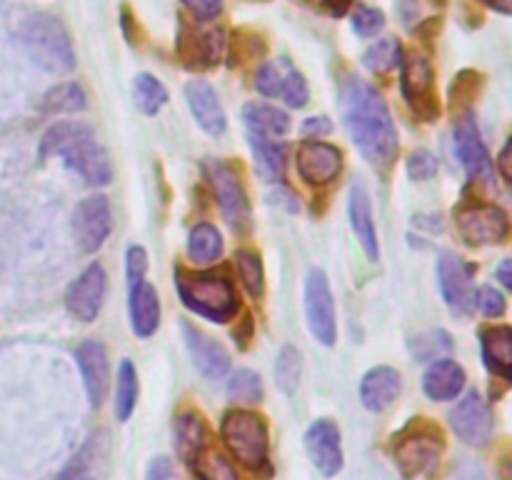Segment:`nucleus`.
I'll return each mask as SVG.
<instances>
[{
	"instance_id": "1",
	"label": "nucleus",
	"mask_w": 512,
	"mask_h": 480,
	"mask_svg": "<svg viewBox=\"0 0 512 480\" xmlns=\"http://www.w3.org/2000/svg\"><path fill=\"white\" fill-rule=\"evenodd\" d=\"M340 110L360 153L375 165L393 163L398 155V130L383 95L353 75L340 90Z\"/></svg>"
},
{
	"instance_id": "2",
	"label": "nucleus",
	"mask_w": 512,
	"mask_h": 480,
	"mask_svg": "<svg viewBox=\"0 0 512 480\" xmlns=\"http://www.w3.org/2000/svg\"><path fill=\"white\" fill-rule=\"evenodd\" d=\"M40 155H55L90 185H108L113 178L110 158L95 133L83 123H58L40 140Z\"/></svg>"
},
{
	"instance_id": "3",
	"label": "nucleus",
	"mask_w": 512,
	"mask_h": 480,
	"mask_svg": "<svg viewBox=\"0 0 512 480\" xmlns=\"http://www.w3.org/2000/svg\"><path fill=\"white\" fill-rule=\"evenodd\" d=\"M18 38L33 55L35 63L48 73H68L75 65L73 45L65 25L48 13H33L20 20Z\"/></svg>"
},
{
	"instance_id": "4",
	"label": "nucleus",
	"mask_w": 512,
	"mask_h": 480,
	"mask_svg": "<svg viewBox=\"0 0 512 480\" xmlns=\"http://www.w3.org/2000/svg\"><path fill=\"white\" fill-rule=\"evenodd\" d=\"M178 293L185 308L215 323H225L238 310V293L223 275L178 270Z\"/></svg>"
},
{
	"instance_id": "5",
	"label": "nucleus",
	"mask_w": 512,
	"mask_h": 480,
	"mask_svg": "<svg viewBox=\"0 0 512 480\" xmlns=\"http://www.w3.org/2000/svg\"><path fill=\"white\" fill-rule=\"evenodd\" d=\"M225 445L250 470L268 468V425L250 410H230L220 423Z\"/></svg>"
},
{
	"instance_id": "6",
	"label": "nucleus",
	"mask_w": 512,
	"mask_h": 480,
	"mask_svg": "<svg viewBox=\"0 0 512 480\" xmlns=\"http://www.w3.org/2000/svg\"><path fill=\"white\" fill-rule=\"evenodd\" d=\"M148 255L140 245L128 248V310L130 325L140 338H148L160 325V300L153 285L145 283Z\"/></svg>"
},
{
	"instance_id": "7",
	"label": "nucleus",
	"mask_w": 512,
	"mask_h": 480,
	"mask_svg": "<svg viewBox=\"0 0 512 480\" xmlns=\"http://www.w3.org/2000/svg\"><path fill=\"white\" fill-rule=\"evenodd\" d=\"M443 450L445 440L435 425L430 428V425L415 423L410 425L403 435H398V440H395L393 445V458L395 465L400 468V473L408 480H413L418 478V475L435 470V465L440 463Z\"/></svg>"
},
{
	"instance_id": "8",
	"label": "nucleus",
	"mask_w": 512,
	"mask_h": 480,
	"mask_svg": "<svg viewBox=\"0 0 512 480\" xmlns=\"http://www.w3.org/2000/svg\"><path fill=\"white\" fill-rule=\"evenodd\" d=\"M205 178H208L210 188H213L215 198H218L220 213L228 220L233 230H245L250 223V203L245 195L243 183H240L238 173L223 163V160L208 158L203 163Z\"/></svg>"
},
{
	"instance_id": "9",
	"label": "nucleus",
	"mask_w": 512,
	"mask_h": 480,
	"mask_svg": "<svg viewBox=\"0 0 512 480\" xmlns=\"http://www.w3.org/2000/svg\"><path fill=\"white\" fill-rule=\"evenodd\" d=\"M305 318L308 328L323 345H335L338 323H335V303L328 278L323 270H310L305 280Z\"/></svg>"
},
{
	"instance_id": "10",
	"label": "nucleus",
	"mask_w": 512,
	"mask_h": 480,
	"mask_svg": "<svg viewBox=\"0 0 512 480\" xmlns=\"http://www.w3.org/2000/svg\"><path fill=\"white\" fill-rule=\"evenodd\" d=\"M110 228H113V213H110L108 198L93 195V198L80 200L73 213V233L80 250L95 253L105 243Z\"/></svg>"
},
{
	"instance_id": "11",
	"label": "nucleus",
	"mask_w": 512,
	"mask_h": 480,
	"mask_svg": "<svg viewBox=\"0 0 512 480\" xmlns=\"http://www.w3.org/2000/svg\"><path fill=\"white\" fill-rule=\"evenodd\" d=\"M105 288H108V275H105L103 265L93 263L78 280L70 283L68 293H65L68 313L80 323H90L98 318L105 300Z\"/></svg>"
},
{
	"instance_id": "12",
	"label": "nucleus",
	"mask_w": 512,
	"mask_h": 480,
	"mask_svg": "<svg viewBox=\"0 0 512 480\" xmlns=\"http://www.w3.org/2000/svg\"><path fill=\"white\" fill-rule=\"evenodd\" d=\"M450 425H453L455 435L465 445H473V448L488 445L490 435H493V415H490L488 403L475 390L455 405L453 415H450Z\"/></svg>"
},
{
	"instance_id": "13",
	"label": "nucleus",
	"mask_w": 512,
	"mask_h": 480,
	"mask_svg": "<svg viewBox=\"0 0 512 480\" xmlns=\"http://www.w3.org/2000/svg\"><path fill=\"white\" fill-rule=\"evenodd\" d=\"M458 230L468 243H500L508 235V215L498 205H470L455 215Z\"/></svg>"
},
{
	"instance_id": "14",
	"label": "nucleus",
	"mask_w": 512,
	"mask_h": 480,
	"mask_svg": "<svg viewBox=\"0 0 512 480\" xmlns=\"http://www.w3.org/2000/svg\"><path fill=\"white\" fill-rule=\"evenodd\" d=\"M438 278L440 290H443L450 308L460 315L470 313L475 305L473 268H470L463 258H458V255L443 253L438 263Z\"/></svg>"
},
{
	"instance_id": "15",
	"label": "nucleus",
	"mask_w": 512,
	"mask_h": 480,
	"mask_svg": "<svg viewBox=\"0 0 512 480\" xmlns=\"http://www.w3.org/2000/svg\"><path fill=\"white\" fill-rule=\"evenodd\" d=\"M305 448L310 460L323 475L333 478L343 468V445H340V430L333 420H315L305 433Z\"/></svg>"
},
{
	"instance_id": "16",
	"label": "nucleus",
	"mask_w": 512,
	"mask_h": 480,
	"mask_svg": "<svg viewBox=\"0 0 512 480\" xmlns=\"http://www.w3.org/2000/svg\"><path fill=\"white\" fill-rule=\"evenodd\" d=\"M180 330H183L185 345H188V353L190 358H193L198 373L208 380L225 378L230 370L228 350H225L218 340L205 335L200 328H195V325L183 323Z\"/></svg>"
},
{
	"instance_id": "17",
	"label": "nucleus",
	"mask_w": 512,
	"mask_h": 480,
	"mask_svg": "<svg viewBox=\"0 0 512 480\" xmlns=\"http://www.w3.org/2000/svg\"><path fill=\"white\" fill-rule=\"evenodd\" d=\"M298 173L310 185H325L338 178L343 170V155L335 145L320 143V140H305L298 148Z\"/></svg>"
},
{
	"instance_id": "18",
	"label": "nucleus",
	"mask_w": 512,
	"mask_h": 480,
	"mask_svg": "<svg viewBox=\"0 0 512 480\" xmlns=\"http://www.w3.org/2000/svg\"><path fill=\"white\" fill-rule=\"evenodd\" d=\"M455 153L463 163L465 173L475 180H490L493 175V160H490L488 148H485L480 130L473 118H463L455 125Z\"/></svg>"
},
{
	"instance_id": "19",
	"label": "nucleus",
	"mask_w": 512,
	"mask_h": 480,
	"mask_svg": "<svg viewBox=\"0 0 512 480\" xmlns=\"http://www.w3.org/2000/svg\"><path fill=\"white\" fill-rule=\"evenodd\" d=\"M223 30H193V28H180L178 38V53L188 68L195 70H208L223 55Z\"/></svg>"
},
{
	"instance_id": "20",
	"label": "nucleus",
	"mask_w": 512,
	"mask_h": 480,
	"mask_svg": "<svg viewBox=\"0 0 512 480\" xmlns=\"http://www.w3.org/2000/svg\"><path fill=\"white\" fill-rule=\"evenodd\" d=\"M80 365V373H83L85 390H88V398L93 408H100L108 393V380H110V365H108V350L100 340H85L78 345V353H75Z\"/></svg>"
},
{
	"instance_id": "21",
	"label": "nucleus",
	"mask_w": 512,
	"mask_h": 480,
	"mask_svg": "<svg viewBox=\"0 0 512 480\" xmlns=\"http://www.w3.org/2000/svg\"><path fill=\"white\" fill-rule=\"evenodd\" d=\"M108 453V435L98 430V433H93L85 440L78 455L65 465V470L55 480H103L105 468H108Z\"/></svg>"
},
{
	"instance_id": "22",
	"label": "nucleus",
	"mask_w": 512,
	"mask_h": 480,
	"mask_svg": "<svg viewBox=\"0 0 512 480\" xmlns=\"http://www.w3.org/2000/svg\"><path fill=\"white\" fill-rule=\"evenodd\" d=\"M185 98H188V108L193 118L198 120L200 128L208 135H223L225 133V110L220 105L218 93L213 85L205 80H190L185 85Z\"/></svg>"
},
{
	"instance_id": "23",
	"label": "nucleus",
	"mask_w": 512,
	"mask_h": 480,
	"mask_svg": "<svg viewBox=\"0 0 512 480\" xmlns=\"http://www.w3.org/2000/svg\"><path fill=\"white\" fill-rule=\"evenodd\" d=\"M400 388H403V380H400L398 370L378 365L365 373L363 383H360V400L373 413H383L398 400Z\"/></svg>"
},
{
	"instance_id": "24",
	"label": "nucleus",
	"mask_w": 512,
	"mask_h": 480,
	"mask_svg": "<svg viewBox=\"0 0 512 480\" xmlns=\"http://www.w3.org/2000/svg\"><path fill=\"white\" fill-rule=\"evenodd\" d=\"M465 370L455 360L440 358L428 365L423 375V390L430 400H453L463 390Z\"/></svg>"
},
{
	"instance_id": "25",
	"label": "nucleus",
	"mask_w": 512,
	"mask_h": 480,
	"mask_svg": "<svg viewBox=\"0 0 512 480\" xmlns=\"http://www.w3.org/2000/svg\"><path fill=\"white\" fill-rule=\"evenodd\" d=\"M350 223H353L355 235H358L360 245L368 253V258L378 260L380 248L373 223V210H370V195L360 183H355L353 190H350Z\"/></svg>"
},
{
	"instance_id": "26",
	"label": "nucleus",
	"mask_w": 512,
	"mask_h": 480,
	"mask_svg": "<svg viewBox=\"0 0 512 480\" xmlns=\"http://www.w3.org/2000/svg\"><path fill=\"white\" fill-rule=\"evenodd\" d=\"M250 150L255 158V170L268 183H278L285 175V145L268 135L250 133Z\"/></svg>"
},
{
	"instance_id": "27",
	"label": "nucleus",
	"mask_w": 512,
	"mask_h": 480,
	"mask_svg": "<svg viewBox=\"0 0 512 480\" xmlns=\"http://www.w3.org/2000/svg\"><path fill=\"white\" fill-rule=\"evenodd\" d=\"M483 358L485 365L500 378H510L512 365V330L508 325H493L483 330Z\"/></svg>"
},
{
	"instance_id": "28",
	"label": "nucleus",
	"mask_w": 512,
	"mask_h": 480,
	"mask_svg": "<svg viewBox=\"0 0 512 480\" xmlns=\"http://www.w3.org/2000/svg\"><path fill=\"white\" fill-rule=\"evenodd\" d=\"M208 445V428H205L203 418L193 410L178 415L175 420V448L185 463H193L195 455Z\"/></svg>"
},
{
	"instance_id": "29",
	"label": "nucleus",
	"mask_w": 512,
	"mask_h": 480,
	"mask_svg": "<svg viewBox=\"0 0 512 480\" xmlns=\"http://www.w3.org/2000/svg\"><path fill=\"white\" fill-rule=\"evenodd\" d=\"M243 120L255 135H268V138H278L290 130V118L283 110L273 108L265 103H248L243 108Z\"/></svg>"
},
{
	"instance_id": "30",
	"label": "nucleus",
	"mask_w": 512,
	"mask_h": 480,
	"mask_svg": "<svg viewBox=\"0 0 512 480\" xmlns=\"http://www.w3.org/2000/svg\"><path fill=\"white\" fill-rule=\"evenodd\" d=\"M433 88V65L423 53H410L403 58V90L410 103L428 98Z\"/></svg>"
},
{
	"instance_id": "31",
	"label": "nucleus",
	"mask_w": 512,
	"mask_h": 480,
	"mask_svg": "<svg viewBox=\"0 0 512 480\" xmlns=\"http://www.w3.org/2000/svg\"><path fill=\"white\" fill-rule=\"evenodd\" d=\"M188 255L193 263H215L223 255V235L218 233V228L210 223L195 225L188 238Z\"/></svg>"
},
{
	"instance_id": "32",
	"label": "nucleus",
	"mask_w": 512,
	"mask_h": 480,
	"mask_svg": "<svg viewBox=\"0 0 512 480\" xmlns=\"http://www.w3.org/2000/svg\"><path fill=\"white\" fill-rule=\"evenodd\" d=\"M193 470L200 480H240L238 470L228 460V455L220 453L218 448H208L205 445L198 455L193 458Z\"/></svg>"
},
{
	"instance_id": "33",
	"label": "nucleus",
	"mask_w": 512,
	"mask_h": 480,
	"mask_svg": "<svg viewBox=\"0 0 512 480\" xmlns=\"http://www.w3.org/2000/svg\"><path fill=\"white\" fill-rule=\"evenodd\" d=\"M138 403V373L130 360H123L118 368V385H115V418L128 420Z\"/></svg>"
},
{
	"instance_id": "34",
	"label": "nucleus",
	"mask_w": 512,
	"mask_h": 480,
	"mask_svg": "<svg viewBox=\"0 0 512 480\" xmlns=\"http://www.w3.org/2000/svg\"><path fill=\"white\" fill-rule=\"evenodd\" d=\"M300 378H303V355L295 345H285L275 360V383L283 393L293 395L298 390Z\"/></svg>"
},
{
	"instance_id": "35",
	"label": "nucleus",
	"mask_w": 512,
	"mask_h": 480,
	"mask_svg": "<svg viewBox=\"0 0 512 480\" xmlns=\"http://www.w3.org/2000/svg\"><path fill=\"white\" fill-rule=\"evenodd\" d=\"M133 95H135V103H138V108L143 110L145 115H155L165 103H168V93H165L163 83H160L155 75H148V73L135 75Z\"/></svg>"
},
{
	"instance_id": "36",
	"label": "nucleus",
	"mask_w": 512,
	"mask_h": 480,
	"mask_svg": "<svg viewBox=\"0 0 512 480\" xmlns=\"http://www.w3.org/2000/svg\"><path fill=\"white\" fill-rule=\"evenodd\" d=\"M85 108V93L78 83H60L48 90L43 98V110L48 113H78Z\"/></svg>"
},
{
	"instance_id": "37",
	"label": "nucleus",
	"mask_w": 512,
	"mask_h": 480,
	"mask_svg": "<svg viewBox=\"0 0 512 480\" xmlns=\"http://www.w3.org/2000/svg\"><path fill=\"white\" fill-rule=\"evenodd\" d=\"M365 68L373 70V73L383 75L388 70H393L395 65L400 63V43L395 38H385L378 40V43L370 45L363 55Z\"/></svg>"
},
{
	"instance_id": "38",
	"label": "nucleus",
	"mask_w": 512,
	"mask_h": 480,
	"mask_svg": "<svg viewBox=\"0 0 512 480\" xmlns=\"http://www.w3.org/2000/svg\"><path fill=\"white\" fill-rule=\"evenodd\" d=\"M235 265H238V273L245 290H248L253 298H260L265 290V273L258 253H253V250H238V253H235Z\"/></svg>"
},
{
	"instance_id": "39",
	"label": "nucleus",
	"mask_w": 512,
	"mask_h": 480,
	"mask_svg": "<svg viewBox=\"0 0 512 480\" xmlns=\"http://www.w3.org/2000/svg\"><path fill=\"white\" fill-rule=\"evenodd\" d=\"M290 70H293V63H290V60H270V63H265L263 68L258 70V75H255V88H258L265 98H278Z\"/></svg>"
},
{
	"instance_id": "40",
	"label": "nucleus",
	"mask_w": 512,
	"mask_h": 480,
	"mask_svg": "<svg viewBox=\"0 0 512 480\" xmlns=\"http://www.w3.org/2000/svg\"><path fill=\"white\" fill-rule=\"evenodd\" d=\"M228 395L235 403H260L263 400V380L253 370H238L230 378Z\"/></svg>"
},
{
	"instance_id": "41",
	"label": "nucleus",
	"mask_w": 512,
	"mask_h": 480,
	"mask_svg": "<svg viewBox=\"0 0 512 480\" xmlns=\"http://www.w3.org/2000/svg\"><path fill=\"white\" fill-rule=\"evenodd\" d=\"M353 28L360 38H373V35H378L380 30L385 28L383 10L363 5V8H358V13L353 15Z\"/></svg>"
},
{
	"instance_id": "42",
	"label": "nucleus",
	"mask_w": 512,
	"mask_h": 480,
	"mask_svg": "<svg viewBox=\"0 0 512 480\" xmlns=\"http://www.w3.org/2000/svg\"><path fill=\"white\" fill-rule=\"evenodd\" d=\"M280 98H283L290 108H305V103H308L310 98L308 83H305V78L295 68L290 70L288 78H285L283 90H280Z\"/></svg>"
},
{
	"instance_id": "43",
	"label": "nucleus",
	"mask_w": 512,
	"mask_h": 480,
	"mask_svg": "<svg viewBox=\"0 0 512 480\" xmlns=\"http://www.w3.org/2000/svg\"><path fill=\"white\" fill-rule=\"evenodd\" d=\"M410 348H413V353L418 355L420 360H428V358H433V355L448 350L450 348V338L443 333V330H435V333L425 335V338L413 340V343H410Z\"/></svg>"
},
{
	"instance_id": "44",
	"label": "nucleus",
	"mask_w": 512,
	"mask_h": 480,
	"mask_svg": "<svg viewBox=\"0 0 512 480\" xmlns=\"http://www.w3.org/2000/svg\"><path fill=\"white\" fill-rule=\"evenodd\" d=\"M475 303H478V308L488 318H500L505 313V295L498 288H493V285H483L478 295H475Z\"/></svg>"
},
{
	"instance_id": "45",
	"label": "nucleus",
	"mask_w": 512,
	"mask_h": 480,
	"mask_svg": "<svg viewBox=\"0 0 512 480\" xmlns=\"http://www.w3.org/2000/svg\"><path fill=\"white\" fill-rule=\"evenodd\" d=\"M408 173L413 180H428L438 173V158L428 150H418L408 158Z\"/></svg>"
},
{
	"instance_id": "46",
	"label": "nucleus",
	"mask_w": 512,
	"mask_h": 480,
	"mask_svg": "<svg viewBox=\"0 0 512 480\" xmlns=\"http://www.w3.org/2000/svg\"><path fill=\"white\" fill-rule=\"evenodd\" d=\"M185 8L190 10L195 20L200 23H208V20H215L220 13H223V0H180Z\"/></svg>"
},
{
	"instance_id": "47",
	"label": "nucleus",
	"mask_w": 512,
	"mask_h": 480,
	"mask_svg": "<svg viewBox=\"0 0 512 480\" xmlns=\"http://www.w3.org/2000/svg\"><path fill=\"white\" fill-rule=\"evenodd\" d=\"M145 480H178V473H175L173 463L160 455V458H155L153 463L148 465V475H145Z\"/></svg>"
},
{
	"instance_id": "48",
	"label": "nucleus",
	"mask_w": 512,
	"mask_h": 480,
	"mask_svg": "<svg viewBox=\"0 0 512 480\" xmlns=\"http://www.w3.org/2000/svg\"><path fill=\"white\" fill-rule=\"evenodd\" d=\"M330 128H333V125H330L328 118H323V115H315V118H308L303 123V135H313V140H315V138H320V135H328Z\"/></svg>"
},
{
	"instance_id": "49",
	"label": "nucleus",
	"mask_w": 512,
	"mask_h": 480,
	"mask_svg": "<svg viewBox=\"0 0 512 480\" xmlns=\"http://www.w3.org/2000/svg\"><path fill=\"white\" fill-rule=\"evenodd\" d=\"M458 480H488V478H485V473H483V468H480V465L465 463L463 468L458 470Z\"/></svg>"
},
{
	"instance_id": "50",
	"label": "nucleus",
	"mask_w": 512,
	"mask_h": 480,
	"mask_svg": "<svg viewBox=\"0 0 512 480\" xmlns=\"http://www.w3.org/2000/svg\"><path fill=\"white\" fill-rule=\"evenodd\" d=\"M500 170H503V178L510 180L512 178V170H510V143L503 145V150H500Z\"/></svg>"
},
{
	"instance_id": "51",
	"label": "nucleus",
	"mask_w": 512,
	"mask_h": 480,
	"mask_svg": "<svg viewBox=\"0 0 512 480\" xmlns=\"http://www.w3.org/2000/svg\"><path fill=\"white\" fill-rule=\"evenodd\" d=\"M498 280L505 288H512V260H503L498 268Z\"/></svg>"
},
{
	"instance_id": "52",
	"label": "nucleus",
	"mask_w": 512,
	"mask_h": 480,
	"mask_svg": "<svg viewBox=\"0 0 512 480\" xmlns=\"http://www.w3.org/2000/svg\"><path fill=\"white\" fill-rule=\"evenodd\" d=\"M350 3H353V0H330V10H333V15H345Z\"/></svg>"
},
{
	"instance_id": "53",
	"label": "nucleus",
	"mask_w": 512,
	"mask_h": 480,
	"mask_svg": "<svg viewBox=\"0 0 512 480\" xmlns=\"http://www.w3.org/2000/svg\"><path fill=\"white\" fill-rule=\"evenodd\" d=\"M488 5L490 8L498 10V13H505V15L512 10V0H488Z\"/></svg>"
},
{
	"instance_id": "54",
	"label": "nucleus",
	"mask_w": 512,
	"mask_h": 480,
	"mask_svg": "<svg viewBox=\"0 0 512 480\" xmlns=\"http://www.w3.org/2000/svg\"><path fill=\"white\" fill-rule=\"evenodd\" d=\"M300 3H308V5H323L325 0H300Z\"/></svg>"
}]
</instances>
